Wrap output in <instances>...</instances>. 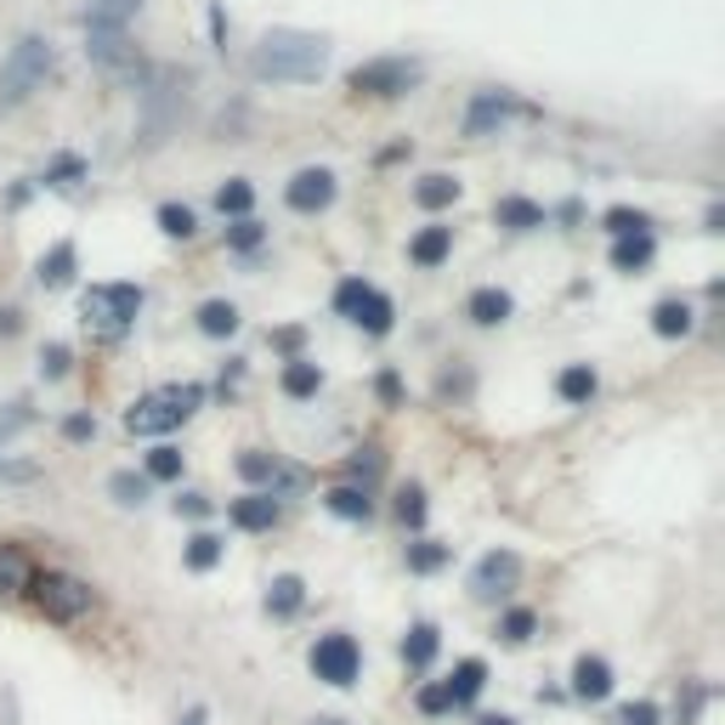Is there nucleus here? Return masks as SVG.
Masks as SVG:
<instances>
[{"label":"nucleus","instance_id":"16","mask_svg":"<svg viewBox=\"0 0 725 725\" xmlns=\"http://www.w3.org/2000/svg\"><path fill=\"white\" fill-rule=\"evenodd\" d=\"M448 250H454V227L431 221V227H420V232H414L408 261H414V267H443V261H448Z\"/></svg>","mask_w":725,"mask_h":725},{"label":"nucleus","instance_id":"12","mask_svg":"<svg viewBox=\"0 0 725 725\" xmlns=\"http://www.w3.org/2000/svg\"><path fill=\"white\" fill-rule=\"evenodd\" d=\"M227 516H232L238 534H272L278 516H283V505H278L272 494H245V499H232V505H227Z\"/></svg>","mask_w":725,"mask_h":725},{"label":"nucleus","instance_id":"31","mask_svg":"<svg viewBox=\"0 0 725 725\" xmlns=\"http://www.w3.org/2000/svg\"><path fill=\"white\" fill-rule=\"evenodd\" d=\"M199 329L210 334V341H227V334H238V307L232 301H205L199 307Z\"/></svg>","mask_w":725,"mask_h":725},{"label":"nucleus","instance_id":"54","mask_svg":"<svg viewBox=\"0 0 725 725\" xmlns=\"http://www.w3.org/2000/svg\"><path fill=\"white\" fill-rule=\"evenodd\" d=\"M0 334H18V312H0Z\"/></svg>","mask_w":725,"mask_h":725},{"label":"nucleus","instance_id":"27","mask_svg":"<svg viewBox=\"0 0 725 725\" xmlns=\"http://www.w3.org/2000/svg\"><path fill=\"white\" fill-rule=\"evenodd\" d=\"M301 607H307V584H301L296 572H278L272 590H267V612H272V618H296Z\"/></svg>","mask_w":725,"mask_h":725},{"label":"nucleus","instance_id":"17","mask_svg":"<svg viewBox=\"0 0 725 725\" xmlns=\"http://www.w3.org/2000/svg\"><path fill=\"white\" fill-rule=\"evenodd\" d=\"M494 221H499L505 232H534V227H545L550 216H545V205L521 199V193H505V199L494 205Z\"/></svg>","mask_w":725,"mask_h":725},{"label":"nucleus","instance_id":"38","mask_svg":"<svg viewBox=\"0 0 725 725\" xmlns=\"http://www.w3.org/2000/svg\"><path fill=\"white\" fill-rule=\"evenodd\" d=\"M182 448H170V443H159L154 454H148V481H182Z\"/></svg>","mask_w":725,"mask_h":725},{"label":"nucleus","instance_id":"37","mask_svg":"<svg viewBox=\"0 0 725 725\" xmlns=\"http://www.w3.org/2000/svg\"><path fill=\"white\" fill-rule=\"evenodd\" d=\"M448 545H437V539H420V545H408V572H443L448 567Z\"/></svg>","mask_w":725,"mask_h":725},{"label":"nucleus","instance_id":"35","mask_svg":"<svg viewBox=\"0 0 725 725\" xmlns=\"http://www.w3.org/2000/svg\"><path fill=\"white\" fill-rule=\"evenodd\" d=\"M601 227H607L612 238H635V232H652V216H646V210H630V205H612V210L601 216Z\"/></svg>","mask_w":725,"mask_h":725},{"label":"nucleus","instance_id":"48","mask_svg":"<svg viewBox=\"0 0 725 725\" xmlns=\"http://www.w3.org/2000/svg\"><path fill=\"white\" fill-rule=\"evenodd\" d=\"M63 437H69V443H91V437H96V420H91V414H69V420H63Z\"/></svg>","mask_w":725,"mask_h":725},{"label":"nucleus","instance_id":"1","mask_svg":"<svg viewBox=\"0 0 725 725\" xmlns=\"http://www.w3.org/2000/svg\"><path fill=\"white\" fill-rule=\"evenodd\" d=\"M329 69V40L307 29H267L250 52V74L272 85H312Z\"/></svg>","mask_w":725,"mask_h":725},{"label":"nucleus","instance_id":"30","mask_svg":"<svg viewBox=\"0 0 725 725\" xmlns=\"http://www.w3.org/2000/svg\"><path fill=\"white\" fill-rule=\"evenodd\" d=\"M250 205H256V187H250L245 176H232V182H221V187H216V210H221V216L245 221V216H250Z\"/></svg>","mask_w":725,"mask_h":725},{"label":"nucleus","instance_id":"10","mask_svg":"<svg viewBox=\"0 0 725 725\" xmlns=\"http://www.w3.org/2000/svg\"><path fill=\"white\" fill-rule=\"evenodd\" d=\"M283 199H289V210H296V216L329 210L334 205V170H323V165L296 170V176H289V187H283Z\"/></svg>","mask_w":725,"mask_h":725},{"label":"nucleus","instance_id":"19","mask_svg":"<svg viewBox=\"0 0 725 725\" xmlns=\"http://www.w3.org/2000/svg\"><path fill=\"white\" fill-rule=\"evenodd\" d=\"M74 267H80V250L63 238V245H52V250L40 256V267H34V272H40V283H45V289H69V283H74Z\"/></svg>","mask_w":725,"mask_h":725},{"label":"nucleus","instance_id":"39","mask_svg":"<svg viewBox=\"0 0 725 725\" xmlns=\"http://www.w3.org/2000/svg\"><path fill=\"white\" fill-rule=\"evenodd\" d=\"M159 232L165 238H193L199 232V216H193L187 205H159Z\"/></svg>","mask_w":725,"mask_h":725},{"label":"nucleus","instance_id":"24","mask_svg":"<svg viewBox=\"0 0 725 725\" xmlns=\"http://www.w3.org/2000/svg\"><path fill=\"white\" fill-rule=\"evenodd\" d=\"M34 578V561L23 545H0V595H23Z\"/></svg>","mask_w":725,"mask_h":725},{"label":"nucleus","instance_id":"13","mask_svg":"<svg viewBox=\"0 0 725 725\" xmlns=\"http://www.w3.org/2000/svg\"><path fill=\"white\" fill-rule=\"evenodd\" d=\"M510 312H516V301L505 296L499 283H481V289H470V301H465V318H470V323H481V329H499Z\"/></svg>","mask_w":725,"mask_h":725},{"label":"nucleus","instance_id":"44","mask_svg":"<svg viewBox=\"0 0 725 725\" xmlns=\"http://www.w3.org/2000/svg\"><path fill=\"white\" fill-rule=\"evenodd\" d=\"M80 176H85V165H80L74 154H63V159H58L52 170L40 176V187H69V182H80Z\"/></svg>","mask_w":725,"mask_h":725},{"label":"nucleus","instance_id":"3","mask_svg":"<svg viewBox=\"0 0 725 725\" xmlns=\"http://www.w3.org/2000/svg\"><path fill=\"white\" fill-rule=\"evenodd\" d=\"M136 312H142L136 283H91L80 296V323L96 334V341H120V334L136 323Z\"/></svg>","mask_w":725,"mask_h":725},{"label":"nucleus","instance_id":"14","mask_svg":"<svg viewBox=\"0 0 725 725\" xmlns=\"http://www.w3.org/2000/svg\"><path fill=\"white\" fill-rule=\"evenodd\" d=\"M572 697H584V703H601V697H612V663L607 657H578L572 663Z\"/></svg>","mask_w":725,"mask_h":725},{"label":"nucleus","instance_id":"9","mask_svg":"<svg viewBox=\"0 0 725 725\" xmlns=\"http://www.w3.org/2000/svg\"><path fill=\"white\" fill-rule=\"evenodd\" d=\"M516 578H521V556L516 550H488L476 561V572H470V595L476 601H499V595L516 590Z\"/></svg>","mask_w":725,"mask_h":725},{"label":"nucleus","instance_id":"11","mask_svg":"<svg viewBox=\"0 0 725 725\" xmlns=\"http://www.w3.org/2000/svg\"><path fill=\"white\" fill-rule=\"evenodd\" d=\"M85 52H91V63H103L114 74H142L136 45L125 40V29H85Z\"/></svg>","mask_w":725,"mask_h":725},{"label":"nucleus","instance_id":"56","mask_svg":"<svg viewBox=\"0 0 725 725\" xmlns=\"http://www.w3.org/2000/svg\"><path fill=\"white\" fill-rule=\"evenodd\" d=\"M312 725H346V719H312Z\"/></svg>","mask_w":725,"mask_h":725},{"label":"nucleus","instance_id":"8","mask_svg":"<svg viewBox=\"0 0 725 725\" xmlns=\"http://www.w3.org/2000/svg\"><path fill=\"white\" fill-rule=\"evenodd\" d=\"M516 114H527L510 91H499V85H481L476 96H470V108H465V136H494L505 120H516Z\"/></svg>","mask_w":725,"mask_h":725},{"label":"nucleus","instance_id":"42","mask_svg":"<svg viewBox=\"0 0 725 725\" xmlns=\"http://www.w3.org/2000/svg\"><path fill=\"white\" fill-rule=\"evenodd\" d=\"M414 703H420V714H431V719H437V714H448V708H454V697H448V686H443V681L420 686V697H414Z\"/></svg>","mask_w":725,"mask_h":725},{"label":"nucleus","instance_id":"21","mask_svg":"<svg viewBox=\"0 0 725 725\" xmlns=\"http://www.w3.org/2000/svg\"><path fill=\"white\" fill-rule=\"evenodd\" d=\"M437 652H443V630H437V623H414V630L403 635V663L408 669H431V663H437Z\"/></svg>","mask_w":725,"mask_h":725},{"label":"nucleus","instance_id":"32","mask_svg":"<svg viewBox=\"0 0 725 725\" xmlns=\"http://www.w3.org/2000/svg\"><path fill=\"white\" fill-rule=\"evenodd\" d=\"M278 459L272 454H261V448H245V454H238V476H245V481H256V488H267L272 494V481H278Z\"/></svg>","mask_w":725,"mask_h":725},{"label":"nucleus","instance_id":"23","mask_svg":"<svg viewBox=\"0 0 725 725\" xmlns=\"http://www.w3.org/2000/svg\"><path fill=\"white\" fill-rule=\"evenodd\" d=\"M414 205H420V210H448V205H459V176H448V170H431V176H420V187H414Z\"/></svg>","mask_w":725,"mask_h":725},{"label":"nucleus","instance_id":"51","mask_svg":"<svg viewBox=\"0 0 725 725\" xmlns=\"http://www.w3.org/2000/svg\"><path fill=\"white\" fill-rule=\"evenodd\" d=\"M380 465H385V459H380V448H363V454L352 459V476H363V488H369V481L380 476Z\"/></svg>","mask_w":725,"mask_h":725},{"label":"nucleus","instance_id":"25","mask_svg":"<svg viewBox=\"0 0 725 725\" xmlns=\"http://www.w3.org/2000/svg\"><path fill=\"white\" fill-rule=\"evenodd\" d=\"M318 392H323V369H318L312 358H289V369H283V397L307 403V397H318Z\"/></svg>","mask_w":725,"mask_h":725},{"label":"nucleus","instance_id":"33","mask_svg":"<svg viewBox=\"0 0 725 725\" xmlns=\"http://www.w3.org/2000/svg\"><path fill=\"white\" fill-rule=\"evenodd\" d=\"M148 488H154V481H148V476H136V470H114V476H108V494H114L125 510L148 505Z\"/></svg>","mask_w":725,"mask_h":725},{"label":"nucleus","instance_id":"50","mask_svg":"<svg viewBox=\"0 0 725 725\" xmlns=\"http://www.w3.org/2000/svg\"><path fill=\"white\" fill-rule=\"evenodd\" d=\"M374 392H380V403H385V408H397V403H403V380H397L392 369H385V374L374 380Z\"/></svg>","mask_w":725,"mask_h":725},{"label":"nucleus","instance_id":"41","mask_svg":"<svg viewBox=\"0 0 725 725\" xmlns=\"http://www.w3.org/2000/svg\"><path fill=\"white\" fill-rule=\"evenodd\" d=\"M397 521L420 534V527H425V488H403L397 494Z\"/></svg>","mask_w":725,"mask_h":725},{"label":"nucleus","instance_id":"7","mask_svg":"<svg viewBox=\"0 0 725 725\" xmlns=\"http://www.w3.org/2000/svg\"><path fill=\"white\" fill-rule=\"evenodd\" d=\"M312 674L323 686H358V674H363V646L346 635V630H334V635H318L312 646Z\"/></svg>","mask_w":725,"mask_h":725},{"label":"nucleus","instance_id":"49","mask_svg":"<svg viewBox=\"0 0 725 725\" xmlns=\"http://www.w3.org/2000/svg\"><path fill=\"white\" fill-rule=\"evenodd\" d=\"M210 510H216V505H210L205 494H182V499H176V516H187V521H205Z\"/></svg>","mask_w":725,"mask_h":725},{"label":"nucleus","instance_id":"53","mask_svg":"<svg viewBox=\"0 0 725 725\" xmlns=\"http://www.w3.org/2000/svg\"><path fill=\"white\" fill-rule=\"evenodd\" d=\"M182 725H210V708H205V703H193V708L182 714Z\"/></svg>","mask_w":725,"mask_h":725},{"label":"nucleus","instance_id":"18","mask_svg":"<svg viewBox=\"0 0 725 725\" xmlns=\"http://www.w3.org/2000/svg\"><path fill=\"white\" fill-rule=\"evenodd\" d=\"M443 686H448L454 708L476 703V697H481V686H488V663H481V657H459V663H454V674H448Z\"/></svg>","mask_w":725,"mask_h":725},{"label":"nucleus","instance_id":"55","mask_svg":"<svg viewBox=\"0 0 725 725\" xmlns=\"http://www.w3.org/2000/svg\"><path fill=\"white\" fill-rule=\"evenodd\" d=\"M476 725H516V719H505V714H488V719H476Z\"/></svg>","mask_w":725,"mask_h":725},{"label":"nucleus","instance_id":"47","mask_svg":"<svg viewBox=\"0 0 725 725\" xmlns=\"http://www.w3.org/2000/svg\"><path fill=\"white\" fill-rule=\"evenodd\" d=\"M663 714H657V703H623L618 708V725H657Z\"/></svg>","mask_w":725,"mask_h":725},{"label":"nucleus","instance_id":"34","mask_svg":"<svg viewBox=\"0 0 725 725\" xmlns=\"http://www.w3.org/2000/svg\"><path fill=\"white\" fill-rule=\"evenodd\" d=\"M221 556H227V545H221L216 534H193V539H187V550H182V561H187L193 572H210Z\"/></svg>","mask_w":725,"mask_h":725},{"label":"nucleus","instance_id":"4","mask_svg":"<svg viewBox=\"0 0 725 725\" xmlns=\"http://www.w3.org/2000/svg\"><path fill=\"white\" fill-rule=\"evenodd\" d=\"M45 74H52V40L23 34L12 52H7V63H0V108L29 103V96L45 85Z\"/></svg>","mask_w":725,"mask_h":725},{"label":"nucleus","instance_id":"45","mask_svg":"<svg viewBox=\"0 0 725 725\" xmlns=\"http://www.w3.org/2000/svg\"><path fill=\"white\" fill-rule=\"evenodd\" d=\"M272 346L283 358H307V329L301 323H289V329H272Z\"/></svg>","mask_w":725,"mask_h":725},{"label":"nucleus","instance_id":"26","mask_svg":"<svg viewBox=\"0 0 725 725\" xmlns=\"http://www.w3.org/2000/svg\"><path fill=\"white\" fill-rule=\"evenodd\" d=\"M652 256H657V238L652 232H635V238H618V245H612V267L618 272H646Z\"/></svg>","mask_w":725,"mask_h":725},{"label":"nucleus","instance_id":"29","mask_svg":"<svg viewBox=\"0 0 725 725\" xmlns=\"http://www.w3.org/2000/svg\"><path fill=\"white\" fill-rule=\"evenodd\" d=\"M142 0H85V29H125Z\"/></svg>","mask_w":725,"mask_h":725},{"label":"nucleus","instance_id":"46","mask_svg":"<svg viewBox=\"0 0 725 725\" xmlns=\"http://www.w3.org/2000/svg\"><path fill=\"white\" fill-rule=\"evenodd\" d=\"M69 363H74V358H69V346H45V352H40V374H45V380H63V374H69Z\"/></svg>","mask_w":725,"mask_h":725},{"label":"nucleus","instance_id":"36","mask_svg":"<svg viewBox=\"0 0 725 725\" xmlns=\"http://www.w3.org/2000/svg\"><path fill=\"white\" fill-rule=\"evenodd\" d=\"M534 630H539V612H527V607H510L499 618V641H510V646H527V641H534Z\"/></svg>","mask_w":725,"mask_h":725},{"label":"nucleus","instance_id":"2","mask_svg":"<svg viewBox=\"0 0 725 725\" xmlns=\"http://www.w3.org/2000/svg\"><path fill=\"white\" fill-rule=\"evenodd\" d=\"M199 403H205V385H159V392L136 397L125 408V431L131 437H165V431H176L199 414Z\"/></svg>","mask_w":725,"mask_h":725},{"label":"nucleus","instance_id":"15","mask_svg":"<svg viewBox=\"0 0 725 725\" xmlns=\"http://www.w3.org/2000/svg\"><path fill=\"white\" fill-rule=\"evenodd\" d=\"M595 392H601V374H595L590 363H567V369L556 374V397L572 403V408H590Z\"/></svg>","mask_w":725,"mask_h":725},{"label":"nucleus","instance_id":"6","mask_svg":"<svg viewBox=\"0 0 725 725\" xmlns=\"http://www.w3.org/2000/svg\"><path fill=\"white\" fill-rule=\"evenodd\" d=\"M425 80V63L420 58H369L346 74V91L352 96H380V103H392V96H408L414 85Z\"/></svg>","mask_w":725,"mask_h":725},{"label":"nucleus","instance_id":"43","mask_svg":"<svg viewBox=\"0 0 725 725\" xmlns=\"http://www.w3.org/2000/svg\"><path fill=\"white\" fill-rule=\"evenodd\" d=\"M261 238H267V227H261V221H250V216L227 227V245H232V250H256Z\"/></svg>","mask_w":725,"mask_h":725},{"label":"nucleus","instance_id":"5","mask_svg":"<svg viewBox=\"0 0 725 725\" xmlns=\"http://www.w3.org/2000/svg\"><path fill=\"white\" fill-rule=\"evenodd\" d=\"M23 595L40 607V618H52V623H80L85 612H96V590L74 572H34Z\"/></svg>","mask_w":725,"mask_h":725},{"label":"nucleus","instance_id":"20","mask_svg":"<svg viewBox=\"0 0 725 725\" xmlns=\"http://www.w3.org/2000/svg\"><path fill=\"white\" fill-rule=\"evenodd\" d=\"M692 323H697L692 301H657L652 307V334H663V341H686Z\"/></svg>","mask_w":725,"mask_h":725},{"label":"nucleus","instance_id":"52","mask_svg":"<svg viewBox=\"0 0 725 725\" xmlns=\"http://www.w3.org/2000/svg\"><path fill=\"white\" fill-rule=\"evenodd\" d=\"M0 481H34V465H7V459H0Z\"/></svg>","mask_w":725,"mask_h":725},{"label":"nucleus","instance_id":"40","mask_svg":"<svg viewBox=\"0 0 725 725\" xmlns=\"http://www.w3.org/2000/svg\"><path fill=\"white\" fill-rule=\"evenodd\" d=\"M369 289H374V283H363V278H341V283H334V312H341V318H352V312L363 307V296H369Z\"/></svg>","mask_w":725,"mask_h":725},{"label":"nucleus","instance_id":"22","mask_svg":"<svg viewBox=\"0 0 725 725\" xmlns=\"http://www.w3.org/2000/svg\"><path fill=\"white\" fill-rule=\"evenodd\" d=\"M392 318H397V307H392V296H385V289H369L363 307L352 312V323H358L363 334H374V341H380V334H392Z\"/></svg>","mask_w":725,"mask_h":725},{"label":"nucleus","instance_id":"28","mask_svg":"<svg viewBox=\"0 0 725 725\" xmlns=\"http://www.w3.org/2000/svg\"><path fill=\"white\" fill-rule=\"evenodd\" d=\"M323 505H329V516H341V521H369L374 516V499H369V488H329L323 494Z\"/></svg>","mask_w":725,"mask_h":725}]
</instances>
